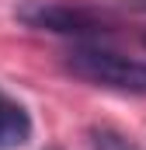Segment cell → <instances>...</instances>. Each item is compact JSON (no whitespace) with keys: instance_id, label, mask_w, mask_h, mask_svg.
<instances>
[{"instance_id":"obj_1","label":"cell","mask_w":146,"mask_h":150,"mask_svg":"<svg viewBox=\"0 0 146 150\" xmlns=\"http://www.w3.org/2000/svg\"><path fill=\"white\" fill-rule=\"evenodd\" d=\"M63 67L84 84L122 91V94H146V63L125 52H115L108 45L80 42L63 56Z\"/></svg>"},{"instance_id":"obj_2","label":"cell","mask_w":146,"mask_h":150,"mask_svg":"<svg viewBox=\"0 0 146 150\" xmlns=\"http://www.w3.org/2000/svg\"><path fill=\"white\" fill-rule=\"evenodd\" d=\"M14 18L28 28L38 32H52V35H77V38H91V35H105L111 32V21L84 4H66V0H25L14 7Z\"/></svg>"},{"instance_id":"obj_3","label":"cell","mask_w":146,"mask_h":150,"mask_svg":"<svg viewBox=\"0 0 146 150\" xmlns=\"http://www.w3.org/2000/svg\"><path fill=\"white\" fill-rule=\"evenodd\" d=\"M32 140V115L21 101L0 91V150H18Z\"/></svg>"},{"instance_id":"obj_4","label":"cell","mask_w":146,"mask_h":150,"mask_svg":"<svg viewBox=\"0 0 146 150\" xmlns=\"http://www.w3.org/2000/svg\"><path fill=\"white\" fill-rule=\"evenodd\" d=\"M87 140H91V150H139L125 133H118L111 126H91Z\"/></svg>"},{"instance_id":"obj_5","label":"cell","mask_w":146,"mask_h":150,"mask_svg":"<svg viewBox=\"0 0 146 150\" xmlns=\"http://www.w3.org/2000/svg\"><path fill=\"white\" fill-rule=\"evenodd\" d=\"M129 7H136V11H146V0H129Z\"/></svg>"},{"instance_id":"obj_6","label":"cell","mask_w":146,"mask_h":150,"mask_svg":"<svg viewBox=\"0 0 146 150\" xmlns=\"http://www.w3.org/2000/svg\"><path fill=\"white\" fill-rule=\"evenodd\" d=\"M143 45H146V35H143Z\"/></svg>"}]
</instances>
